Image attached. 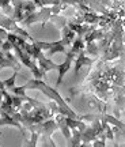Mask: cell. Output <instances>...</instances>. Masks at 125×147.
Listing matches in <instances>:
<instances>
[{"label": "cell", "mask_w": 125, "mask_h": 147, "mask_svg": "<svg viewBox=\"0 0 125 147\" xmlns=\"http://www.w3.org/2000/svg\"><path fill=\"white\" fill-rule=\"evenodd\" d=\"M67 5H62V4L50 5V7H42L40 11H34L33 14H30L22 23L25 26H31V25H34L37 22H41L42 25L45 26L49 21H52L57 27H61L62 29L64 26H67L68 19L64 18V16H58V14Z\"/></svg>", "instance_id": "cell-1"}, {"label": "cell", "mask_w": 125, "mask_h": 147, "mask_svg": "<svg viewBox=\"0 0 125 147\" xmlns=\"http://www.w3.org/2000/svg\"><path fill=\"white\" fill-rule=\"evenodd\" d=\"M23 89L27 90V89H36V90H40L41 93H44V94L46 95V97H49L50 100H53L56 104H57L58 106H60V113H62V115L68 116V117H73V119H79V116L73 112L72 109H71V106L67 105V102L62 100V97L60 94H58L57 91L54 89H52V87H49L46 83H44L41 79H33V80H29L26 84H23Z\"/></svg>", "instance_id": "cell-2"}, {"label": "cell", "mask_w": 125, "mask_h": 147, "mask_svg": "<svg viewBox=\"0 0 125 147\" xmlns=\"http://www.w3.org/2000/svg\"><path fill=\"white\" fill-rule=\"evenodd\" d=\"M14 45V51H15V55L16 57L19 59V61L22 64H25L27 68L31 71V74L34 75V78L36 79H42L45 78V71L41 68V67H38L37 65V61L31 57L30 55L25 51V49H22L19 45H15V44H12Z\"/></svg>", "instance_id": "cell-3"}, {"label": "cell", "mask_w": 125, "mask_h": 147, "mask_svg": "<svg viewBox=\"0 0 125 147\" xmlns=\"http://www.w3.org/2000/svg\"><path fill=\"white\" fill-rule=\"evenodd\" d=\"M12 5H14V14L11 15V18L16 23L18 22L22 23L37 8V4L33 0H12Z\"/></svg>", "instance_id": "cell-4"}, {"label": "cell", "mask_w": 125, "mask_h": 147, "mask_svg": "<svg viewBox=\"0 0 125 147\" xmlns=\"http://www.w3.org/2000/svg\"><path fill=\"white\" fill-rule=\"evenodd\" d=\"M0 27H3V29H5L7 32H11V33H15V34H19V36L25 37L26 40H29V41H34V38L29 34L27 32H25L23 29H21V27L16 25V22L11 18V16H7L4 15V14H1L0 12Z\"/></svg>", "instance_id": "cell-5"}, {"label": "cell", "mask_w": 125, "mask_h": 147, "mask_svg": "<svg viewBox=\"0 0 125 147\" xmlns=\"http://www.w3.org/2000/svg\"><path fill=\"white\" fill-rule=\"evenodd\" d=\"M4 67H11L14 71H19L21 63H19V59L12 56L11 52L0 49V69L4 68Z\"/></svg>", "instance_id": "cell-6"}, {"label": "cell", "mask_w": 125, "mask_h": 147, "mask_svg": "<svg viewBox=\"0 0 125 147\" xmlns=\"http://www.w3.org/2000/svg\"><path fill=\"white\" fill-rule=\"evenodd\" d=\"M36 44L38 47L41 48L42 51H46L48 56H53L56 53H65V45L64 42L60 40V41H54V42H44V41H37L36 40Z\"/></svg>", "instance_id": "cell-7"}, {"label": "cell", "mask_w": 125, "mask_h": 147, "mask_svg": "<svg viewBox=\"0 0 125 147\" xmlns=\"http://www.w3.org/2000/svg\"><path fill=\"white\" fill-rule=\"evenodd\" d=\"M73 57H75V53H72L71 51H68V52H65V60H64L61 64H58V67H57L58 76H57V80H56V86H57V87L61 84L65 74L71 69V64H72V61H73Z\"/></svg>", "instance_id": "cell-8"}, {"label": "cell", "mask_w": 125, "mask_h": 147, "mask_svg": "<svg viewBox=\"0 0 125 147\" xmlns=\"http://www.w3.org/2000/svg\"><path fill=\"white\" fill-rule=\"evenodd\" d=\"M4 94V98L1 101V104H0V115H14L16 110L14 108V102H12V95L8 94L7 91L3 93Z\"/></svg>", "instance_id": "cell-9"}, {"label": "cell", "mask_w": 125, "mask_h": 147, "mask_svg": "<svg viewBox=\"0 0 125 147\" xmlns=\"http://www.w3.org/2000/svg\"><path fill=\"white\" fill-rule=\"evenodd\" d=\"M94 64V60H91L90 57H87V53H86V51H82V52L78 53V59H76V61H75V74L78 75L79 71H80V68L83 67V65H89V67H91Z\"/></svg>", "instance_id": "cell-10"}, {"label": "cell", "mask_w": 125, "mask_h": 147, "mask_svg": "<svg viewBox=\"0 0 125 147\" xmlns=\"http://www.w3.org/2000/svg\"><path fill=\"white\" fill-rule=\"evenodd\" d=\"M1 125H12V127H16L19 131L23 134V135H26V132H25V128H23V125H22L21 123L18 120H15L14 117H12V115H0V127Z\"/></svg>", "instance_id": "cell-11"}, {"label": "cell", "mask_w": 125, "mask_h": 147, "mask_svg": "<svg viewBox=\"0 0 125 147\" xmlns=\"http://www.w3.org/2000/svg\"><path fill=\"white\" fill-rule=\"evenodd\" d=\"M67 26L69 29H72L73 32L76 33L78 36H84L87 32H90L93 29V25H89V23H76V22H72V21H68Z\"/></svg>", "instance_id": "cell-12"}, {"label": "cell", "mask_w": 125, "mask_h": 147, "mask_svg": "<svg viewBox=\"0 0 125 147\" xmlns=\"http://www.w3.org/2000/svg\"><path fill=\"white\" fill-rule=\"evenodd\" d=\"M61 33H62V40L61 41L64 42V45L68 47V45H71L75 40V36H76V33L73 32L72 29H69L68 26H64L61 29Z\"/></svg>", "instance_id": "cell-13"}, {"label": "cell", "mask_w": 125, "mask_h": 147, "mask_svg": "<svg viewBox=\"0 0 125 147\" xmlns=\"http://www.w3.org/2000/svg\"><path fill=\"white\" fill-rule=\"evenodd\" d=\"M84 47H86V41L84 40H82V37L79 36L78 38H75L72 42V48H71V52L75 53V55H78L79 52H82L84 49Z\"/></svg>", "instance_id": "cell-14"}, {"label": "cell", "mask_w": 125, "mask_h": 147, "mask_svg": "<svg viewBox=\"0 0 125 147\" xmlns=\"http://www.w3.org/2000/svg\"><path fill=\"white\" fill-rule=\"evenodd\" d=\"M16 76H18V72H14V75L11 76V78H8V79H4L3 82H4V84H5V89H12L14 86H15V79H16Z\"/></svg>", "instance_id": "cell-15"}, {"label": "cell", "mask_w": 125, "mask_h": 147, "mask_svg": "<svg viewBox=\"0 0 125 147\" xmlns=\"http://www.w3.org/2000/svg\"><path fill=\"white\" fill-rule=\"evenodd\" d=\"M41 4L42 7L45 5H56V4H61L60 0H41Z\"/></svg>", "instance_id": "cell-16"}, {"label": "cell", "mask_w": 125, "mask_h": 147, "mask_svg": "<svg viewBox=\"0 0 125 147\" xmlns=\"http://www.w3.org/2000/svg\"><path fill=\"white\" fill-rule=\"evenodd\" d=\"M0 49H3V51H8V52H10V51H14V45L7 40V41L3 42V45L0 47Z\"/></svg>", "instance_id": "cell-17"}, {"label": "cell", "mask_w": 125, "mask_h": 147, "mask_svg": "<svg viewBox=\"0 0 125 147\" xmlns=\"http://www.w3.org/2000/svg\"><path fill=\"white\" fill-rule=\"evenodd\" d=\"M11 3H12V0H0V8H5V7H10Z\"/></svg>", "instance_id": "cell-18"}, {"label": "cell", "mask_w": 125, "mask_h": 147, "mask_svg": "<svg viewBox=\"0 0 125 147\" xmlns=\"http://www.w3.org/2000/svg\"><path fill=\"white\" fill-rule=\"evenodd\" d=\"M33 1H34V3H36V4H37V7H41V8H42L41 0H33Z\"/></svg>", "instance_id": "cell-19"}, {"label": "cell", "mask_w": 125, "mask_h": 147, "mask_svg": "<svg viewBox=\"0 0 125 147\" xmlns=\"http://www.w3.org/2000/svg\"><path fill=\"white\" fill-rule=\"evenodd\" d=\"M0 104H1V101H0Z\"/></svg>", "instance_id": "cell-20"}]
</instances>
